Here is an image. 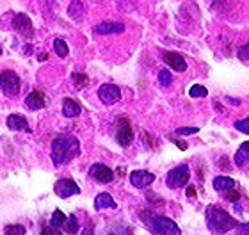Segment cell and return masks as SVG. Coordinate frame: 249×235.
<instances>
[{
    "label": "cell",
    "mask_w": 249,
    "mask_h": 235,
    "mask_svg": "<svg viewBox=\"0 0 249 235\" xmlns=\"http://www.w3.org/2000/svg\"><path fill=\"white\" fill-rule=\"evenodd\" d=\"M84 13V4L82 2H71L70 4V16L75 18V20H80Z\"/></svg>",
    "instance_id": "cb8c5ba5"
},
{
    "label": "cell",
    "mask_w": 249,
    "mask_h": 235,
    "mask_svg": "<svg viewBox=\"0 0 249 235\" xmlns=\"http://www.w3.org/2000/svg\"><path fill=\"white\" fill-rule=\"evenodd\" d=\"M5 235H25V226H21V225L5 226Z\"/></svg>",
    "instance_id": "484cf974"
},
{
    "label": "cell",
    "mask_w": 249,
    "mask_h": 235,
    "mask_svg": "<svg viewBox=\"0 0 249 235\" xmlns=\"http://www.w3.org/2000/svg\"><path fill=\"white\" fill-rule=\"evenodd\" d=\"M239 57L242 59V61H249V43L239 50Z\"/></svg>",
    "instance_id": "4dcf8cb0"
},
{
    "label": "cell",
    "mask_w": 249,
    "mask_h": 235,
    "mask_svg": "<svg viewBox=\"0 0 249 235\" xmlns=\"http://www.w3.org/2000/svg\"><path fill=\"white\" fill-rule=\"evenodd\" d=\"M148 226L150 230L157 235H182L178 225L175 221H171L169 217H164V216H155L148 221Z\"/></svg>",
    "instance_id": "3957f363"
},
{
    "label": "cell",
    "mask_w": 249,
    "mask_h": 235,
    "mask_svg": "<svg viewBox=\"0 0 249 235\" xmlns=\"http://www.w3.org/2000/svg\"><path fill=\"white\" fill-rule=\"evenodd\" d=\"M235 128H237L239 132H242V134H249V118L235 121Z\"/></svg>",
    "instance_id": "4316f807"
},
{
    "label": "cell",
    "mask_w": 249,
    "mask_h": 235,
    "mask_svg": "<svg viewBox=\"0 0 249 235\" xmlns=\"http://www.w3.org/2000/svg\"><path fill=\"white\" fill-rule=\"evenodd\" d=\"M175 145H178V148H180V150H187V145H185V143L175 141Z\"/></svg>",
    "instance_id": "e575fe53"
},
{
    "label": "cell",
    "mask_w": 249,
    "mask_h": 235,
    "mask_svg": "<svg viewBox=\"0 0 249 235\" xmlns=\"http://www.w3.org/2000/svg\"><path fill=\"white\" fill-rule=\"evenodd\" d=\"M235 230H237V235H249V225H246V223H239V226H237Z\"/></svg>",
    "instance_id": "1f68e13d"
},
{
    "label": "cell",
    "mask_w": 249,
    "mask_h": 235,
    "mask_svg": "<svg viewBox=\"0 0 249 235\" xmlns=\"http://www.w3.org/2000/svg\"><path fill=\"white\" fill-rule=\"evenodd\" d=\"M98 96L105 105H112V104H116V102H120L121 91L114 84H104V86H100V89H98Z\"/></svg>",
    "instance_id": "ba28073f"
},
{
    "label": "cell",
    "mask_w": 249,
    "mask_h": 235,
    "mask_svg": "<svg viewBox=\"0 0 249 235\" xmlns=\"http://www.w3.org/2000/svg\"><path fill=\"white\" fill-rule=\"evenodd\" d=\"M7 127H9L11 130H23V132H31V127L27 123L25 118H21L18 114H11L7 118Z\"/></svg>",
    "instance_id": "e0dca14e"
},
{
    "label": "cell",
    "mask_w": 249,
    "mask_h": 235,
    "mask_svg": "<svg viewBox=\"0 0 249 235\" xmlns=\"http://www.w3.org/2000/svg\"><path fill=\"white\" fill-rule=\"evenodd\" d=\"M80 112H82V109H80V105L75 100L66 98L62 102V114L66 116V118H77Z\"/></svg>",
    "instance_id": "ac0fdd59"
},
{
    "label": "cell",
    "mask_w": 249,
    "mask_h": 235,
    "mask_svg": "<svg viewBox=\"0 0 249 235\" xmlns=\"http://www.w3.org/2000/svg\"><path fill=\"white\" fill-rule=\"evenodd\" d=\"M173 80L171 73L167 72V70H160V73H159V82L162 84V86H169Z\"/></svg>",
    "instance_id": "83f0119b"
},
{
    "label": "cell",
    "mask_w": 249,
    "mask_h": 235,
    "mask_svg": "<svg viewBox=\"0 0 249 235\" xmlns=\"http://www.w3.org/2000/svg\"><path fill=\"white\" fill-rule=\"evenodd\" d=\"M123 31V23H116V21H107V23H100V25L94 27L96 34H121Z\"/></svg>",
    "instance_id": "5bb4252c"
},
{
    "label": "cell",
    "mask_w": 249,
    "mask_h": 235,
    "mask_svg": "<svg viewBox=\"0 0 249 235\" xmlns=\"http://www.w3.org/2000/svg\"><path fill=\"white\" fill-rule=\"evenodd\" d=\"M153 182H155V175H153V173L142 171V169H137V171L130 173V183L137 189H144Z\"/></svg>",
    "instance_id": "30bf717a"
},
{
    "label": "cell",
    "mask_w": 249,
    "mask_h": 235,
    "mask_svg": "<svg viewBox=\"0 0 249 235\" xmlns=\"http://www.w3.org/2000/svg\"><path fill=\"white\" fill-rule=\"evenodd\" d=\"M53 48H55V52H57L59 57H68V54H70V48H68L66 41L64 39H55L53 41Z\"/></svg>",
    "instance_id": "603a6c76"
},
{
    "label": "cell",
    "mask_w": 249,
    "mask_h": 235,
    "mask_svg": "<svg viewBox=\"0 0 249 235\" xmlns=\"http://www.w3.org/2000/svg\"><path fill=\"white\" fill-rule=\"evenodd\" d=\"M224 198L228 199V201H231V203H237L240 199V194L237 191H228V193L224 194Z\"/></svg>",
    "instance_id": "f546056e"
},
{
    "label": "cell",
    "mask_w": 249,
    "mask_h": 235,
    "mask_svg": "<svg viewBox=\"0 0 249 235\" xmlns=\"http://www.w3.org/2000/svg\"><path fill=\"white\" fill-rule=\"evenodd\" d=\"M199 128L197 127H187V128H177V136H191V134H197Z\"/></svg>",
    "instance_id": "f1b7e54d"
},
{
    "label": "cell",
    "mask_w": 249,
    "mask_h": 235,
    "mask_svg": "<svg viewBox=\"0 0 249 235\" xmlns=\"http://www.w3.org/2000/svg\"><path fill=\"white\" fill-rule=\"evenodd\" d=\"M116 141L123 148L130 146V143L134 141V132H132L130 121L126 118H120L116 121Z\"/></svg>",
    "instance_id": "8992f818"
},
{
    "label": "cell",
    "mask_w": 249,
    "mask_h": 235,
    "mask_svg": "<svg viewBox=\"0 0 249 235\" xmlns=\"http://www.w3.org/2000/svg\"><path fill=\"white\" fill-rule=\"evenodd\" d=\"M187 196H189V198H196V189L192 187V185L187 187Z\"/></svg>",
    "instance_id": "836d02e7"
},
{
    "label": "cell",
    "mask_w": 249,
    "mask_h": 235,
    "mask_svg": "<svg viewBox=\"0 0 249 235\" xmlns=\"http://www.w3.org/2000/svg\"><path fill=\"white\" fill-rule=\"evenodd\" d=\"M71 80L75 82V86H77V89H82L84 86H88L89 82V77L86 73H73L71 75Z\"/></svg>",
    "instance_id": "d4e9b609"
},
{
    "label": "cell",
    "mask_w": 249,
    "mask_h": 235,
    "mask_svg": "<svg viewBox=\"0 0 249 235\" xmlns=\"http://www.w3.org/2000/svg\"><path fill=\"white\" fill-rule=\"evenodd\" d=\"M189 94H191V98H205L208 94V89L201 84H194L191 89H189Z\"/></svg>",
    "instance_id": "7402d4cb"
},
{
    "label": "cell",
    "mask_w": 249,
    "mask_h": 235,
    "mask_svg": "<svg viewBox=\"0 0 249 235\" xmlns=\"http://www.w3.org/2000/svg\"><path fill=\"white\" fill-rule=\"evenodd\" d=\"M205 216H207V225L210 226V230L217 232V234H226L239 226V221L233 219L226 210L217 205H208Z\"/></svg>",
    "instance_id": "7a4b0ae2"
},
{
    "label": "cell",
    "mask_w": 249,
    "mask_h": 235,
    "mask_svg": "<svg viewBox=\"0 0 249 235\" xmlns=\"http://www.w3.org/2000/svg\"><path fill=\"white\" fill-rule=\"evenodd\" d=\"M66 216L62 214L61 210H55V212H53L52 214V217H50V226H52V228H55V230H59V228H64V223H66Z\"/></svg>",
    "instance_id": "ffe728a7"
},
{
    "label": "cell",
    "mask_w": 249,
    "mask_h": 235,
    "mask_svg": "<svg viewBox=\"0 0 249 235\" xmlns=\"http://www.w3.org/2000/svg\"><path fill=\"white\" fill-rule=\"evenodd\" d=\"M89 175H91V178H94L100 183H109L114 178L112 169L109 166H105V164H93L91 169H89Z\"/></svg>",
    "instance_id": "9c48e42d"
},
{
    "label": "cell",
    "mask_w": 249,
    "mask_h": 235,
    "mask_svg": "<svg viewBox=\"0 0 249 235\" xmlns=\"http://www.w3.org/2000/svg\"><path fill=\"white\" fill-rule=\"evenodd\" d=\"M15 29L20 32L23 37H27V39H31V37L34 36V29H32L31 18L27 15H23V13H18V15L15 16Z\"/></svg>",
    "instance_id": "8fae6325"
},
{
    "label": "cell",
    "mask_w": 249,
    "mask_h": 235,
    "mask_svg": "<svg viewBox=\"0 0 249 235\" xmlns=\"http://www.w3.org/2000/svg\"><path fill=\"white\" fill-rule=\"evenodd\" d=\"M80 153V143L75 136L62 134L52 141V162L53 166H62L73 161Z\"/></svg>",
    "instance_id": "6da1fadb"
},
{
    "label": "cell",
    "mask_w": 249,
    "mask_h": 235,
    "mask_svg": "<svg viewBox=\"0 0 249 235\" xmlns=\"http://www.w3.org/2000/svg\"><path fill=\"white\" fill-rule=\"evenodd\" d=\"M235 187V180L230 177H215L213 178V189L217 193H228V191H233Z\"/></svg>",
    "instance_id": "9a60e30c"
},
{
    "label": "cell",
    "mask_w": 249,
    "mask_h": 235,
    "mask_svg": "<svg viewBox=\"0 0 249 235\" xmlns=\"http://www.w3.org/2000/svg\"><path fill=\"white\" fill-rule=\"evenodd\" d=\"M78 219H77V216H70L66 219V223H64V232L70 235H75L78 232Z\"/></svg>",
    "instance_id": "44dd1931"
},
{
    "label": "cell",
    "mask_w": 249,
    "mask_h": 235,
    "mask_svg": "<svg viewBox=\"0 0 249 235\" xmlns=\"http://www.w3.org/2000/svg\"><path fill=\"white\" fill-rule=\"evenodd\" d=\"M0 89L7 96H16L20 93V77L15 72H2L0 73Z\"/></svg>",
    "instance_id": "5b68a950"
},
{
    "label": "cell",
    "mask_w": 249,
    "mask_h": 235,
    "mask_svg": "<svg viewBox=\"0 0 249 235\" xmlns=\"http://www.w3.org/2000/svg\"><path fill=\"white\" fill-rule=\"evenodd\" d=\"M41 235H62V234L59 230H55V228H52V226H45V225H43Z\"/></svg>",
    "instance_id": "d6a6232c"
},
{
    "label": "cell",
    "mask_w": 249,
    "mask_h": 235,
    "mask_svg": "<svg viewBox=\"0 0 249 235\" xmlns=\"http://www.w3.org/2000/svg\"><path fill=\"white\" fill-rule=\"evenodd\" d=\"M116 207H118V203H116L114 199H112V196L107 193H100L98 196H96V199H94V209L96 210L116 209Z\"/></svg>",
    "instance_id": "2e32d148"
},
{
    "label": "cell",
    "mask_w": 249,
    "mask_h": 235,
    "mask_svg": "<svg viewBox=\"0 0 249 235\" xmlns=\"http://www.w3.org/2000/svg\"><path fill=\"white\" fill-rule=\"evenodd\" d=\"M189 177H191V173H189V166H187V164L175 167V169H171V171L167 173V178H166L167 187H171V189L183 187V185L189 183Z\"/></svg>",
    "instance_id": "277c9868"
},
{
    "label": "cell",
    "mask_w": 249,
    "mask_h": 235,
    "mask_svg": "<svg viewBox=\"0 0 249 235\" xmlns=\"http://www.w3.org/2000/svg\"><path fill=\"white\" fill-rule=\"evenodd\" d=\"M45 104H47V100H45V94H43L41 91H32V93H29V96L25 98V105L31 110L43 109Z\"/></svg>",
    "instance_id": "4fadbf2b"
},
{
    "label": "cell",
    "mask_w": 249,
    "mask_h": 235,
    "mask_svg": "<svg viewBox=\"0 0 249 235\" xmlns=\"http://www.w3.org/2000/svg\"><path fill=\"white\" fill-rule=\"evenodd\" d=\"M164 61H166V63L169 64L173 70L180 72V73L187 70V63H185V59H183L182 54H178V52H164Z\"/></svg>",
    "instance_id": "7c38bea8"
},
{
    "label": "cell",
    "mask_w": 249,
    "mask_h": 235,
    "mask_svg": "<svg viewBox=\"0 0 249 235\" xmlns=\"http://www.w3.org/2000/svg\"><path fill=\"white\" fill-rule=\"evenodd\" d=\"M84 235H93V226H89L88 230L84 232Z\"/></svg>",
    "instance_id": "d590c367"
},
{
    "label": "cell",
    "mask_w": 249,
    "mask_h": 235,
    "mask_svg": "<svg viewBox=\"0 0 249 235\" xmlns=\"http://www.w3.org/2000/svg\"><path fill=\"white\" fill-rule=\"evenodd\" d=\"M248 162H249V141H246L240 145L237 153H235V164L239 167H244Z\"/></svg>",
    "instance_id": "d6986e66"
},
{
    "label": "cell",
    "mask_w": 249,
    "mask_h": 235,
    "mask_svg": "<svg viewBox=\"0 0 249 235\" xmlns=\"http://www.w3.org/2000/svg\"><path fill=\"white\" fill-rule=\"evenodd\" d=\"M53 191H55V194H57L59 198H70V196L80 194V187H78L73 180H70V178L57 180V182H55V185H53Z\"/></svg>",
    "instance_id": "52a82bcc"
}]
</instances>
